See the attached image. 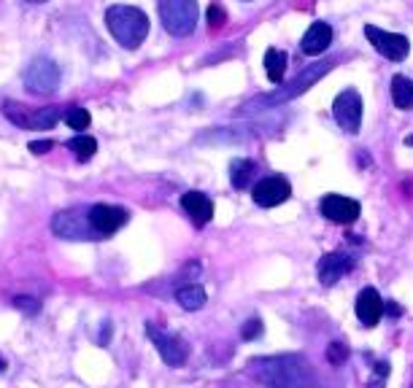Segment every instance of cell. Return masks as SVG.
Segmentation results:
<instances>
[{"mask_svg": "<svg viewBox=\"0 0 413 388\" xmlns=\"http://www.w3.org/2000/svg\"><path fill=\"white\" fill-rule=\"evenodd\" d=\"M265 73L273 84L284 81V73H287V54L281 48H267L265 51Z\"/></svg>", "mask_w": 413, "mask_h": 388, "instance_id": "19", "label": "cell"}, {"mask_svg": "<svg viewBox=\"0 0 413 388\" xmlns=\"http://www.w3.org/2000/svg\"><path fill=\"white\" fill-rule=\"evenodd\" d=\"M14 307H19V310L27 315H36L38 310H41V302H38L36 297H16V300H14Z\"/></svg>", "mask_w": 413, "mask_h": 388, "instance_id": "26", "label": "cell"}, {"mask_svg": "<svg viewBox=\"0 0 413 388\" xmlns=\"http://www.w3.org/2000/svg\"><path fill=\"white\" fill-rule=\"evenodd\" d=\"M364 36H367V41L373 44V48H376L378 54H384V57L392 62H402L408 57V51H411L408 38L397 36V33H389V30H381L376 24H367V27H364Z\"/></svg>", "mask_w": 413, "mask_h": 388, "instance_id": "6", "label": "cell"}, {"mask_svg": "<svg viewBox=\"0 0 413 388\" xmlns=\"http://www.w3.org/2000/svg\"><path fill=\"white\" fill-rule=\"evenodd\" d=\"M106 27L124 48H138L149 36V16L135 6H111L106 11Z\"/></svg>", "mask_w": 413, "mask_h": 388, "instance_id": "2", "label": "cell"}, {"mask_svg": "<svg viewBox=\"0 0 413 388\" xmlns=\"http://www.w3.org/2000/svg\"><path fill=\"white\" fill-rule=\"evenodd\" d=\"M349 359V348L343 345V342H329L327 345V362L332 367H340V364Z\"/></svg>", "mask_w": 413, "mask_h": 388, "instance_id": "25", "label": "cell"}, {"mask_svg": "<svg viewBox=\"0 0 413 388\" xmlns=\"http://www.w3.org/2000/svg\"><path fill=\"white\" fill-rule=\"evenodd\" d=\"M51 146H54L51 141H33V143H30V151H33V154H46Z\"/></svg>", "mask_w": 413, "mask_h": 388, "instance_id": "30", "label": "cell"}, {"mask_svg": "<svg viewBox=\"0 0 413 388\" xmlns=\"http://www.w3.org/2000/svg\"><path fill=\"white\" fill-rule=\"evenodd\" d=\"M224 22H227L224 9H222V6H211V9H208V27H211V30H219Z\"/></svg>", "mask_w": 413, "mask_h": 388, "instance_id": "27", "label": "cell"}, {"mask_svg": "<svg viewBox=\"0 0 413 388\" xmlns=\"http://www.w3.org/2000/svg\"><path fill=\"white\" fill-rule=\"evenodd\" d=\"M384 313H389V315H400V307L394 302H384Z\"/></svg>", "mask_w": 413, "mask_h": 388, "instance_id": "31", "label": "cell"}, {"mask_svg": "<svg viewBox=\"0 0 413 388\" xmlns=\"http://www.w3.org/2000/svg\"><path fill=\"white\" fill-rule=\"evenodd\" d=\"M387 375H389V364L387 362L376 364V375H373V380H370V388H381V383L387 380Z\"/></svg>", "mask_w": 413, "mask_h": 388, "instance_id": "29", "label": "cell"}, {"mask_svg": "<svg viewBox=\"0 0 413 388\" xmlns=\"http://www.w3.org/2000/svg\"><path fill=\"white\" fill-rule=\"evenodd\" d=\"M176 300L181 305L184 310H200L206 305V289L200 283H186V286H179L176 289Z\"/></svg>", "mask_w": 413, "mask_h": 388, "instance_id": "17", "label": "cell"}, {"mask_svg": "<svg viewBox=\"0 0 413 388\" xmlns=\"http://www.w3.org/2000/svg\"><path fill=\"white\" fill-rule=\"evenodd\" d=\"M51 232L65 240H95V230L89 218H81V213L76 210H60L51 218Z\"/></svg>", "mask_w": 413, "mask_h": 388, "instance_id": "9", "label": "cell"}, {"mask_svg": "<svg viewBox=\"0 0 413 388\" xmlns=\"http://www.w3.org/2000/svg\"><path fill=\"white\" fill-rule=\"evenodd\" d=\"M249 372L267 388H319L311 364L303 356H259L249 362Z\"/></svg>", "mask_w": 413, "mask_h": 388, "instance_id": "1", "label": "cell"}, {"mask_svg": "<svg viewBox=\"0 0 413 388\" xmlns=\"http://www.w3.org/2000/svg\"><path fill=\"white\" fill-rule=\"evenodd\" d=\"M335 65V60H322L319 65H308L294 81H289L287 86H281V89H276L273 95H265L259 97L257 103H252V106H246V108H262V106H281V103H287V100H292V97L303 95V92H308L311 86L324 76V73L329 71Z\"/></svg>", "mask_w": 413, "mask_h": 388, "instance_id": "4", "label": "cell"}, {"mask_svg": "<svg viewBox=\"0 0 413 388\" xmlns=\"http://www.w3.org/2000/svg\"><path fill=\"white\" fill-rule=\"evenodd\" d=\"M332 44V27L327 22H314L303 36V51L308 57H319Z\"/></svg>", "mask_w": 413, "mask_h": 388, "instance_id": "16", "label": "cell"}, {"mask_svg": "<svg viewBox=\"0 0 413 388\" xmlns=\"http://www.w3.org/2000/svg\"><path fill=\"white\" fill-rule=\"evenodd\" d=\"M62 84V71L60 65L49 57H36L24 71V86L36 95H51L57 92Z\"/></svg>", "mask_w": 413, "mask_h": 388, "instance_id": "5", "label": "cell"}, {"mask_svg": "<svg viewBox=\"0 0 413 388\" xmlns=\"http://www.w3.org/2000/svg\"><path fill=\"white\" fill-rule=\"evenodd\" d=\"M3 369H6V359H3V356H0V372H3Z\"/></svg>", "mask_w": 413, "mask_h": 388, "instance_id": "33", "label": "cell"}, {"mask_svg": "<svg viewBox=\"0 0 413 388\" xmlns=\"http://www.w3.org/2000/svg\"><path fill=\"white\" fill-rule=\"evenodd\" d=\"M197 0H159V19L170 36H192L197 27Z\"/></svg>", "mask_w": 413, "mask_h": 388, "instance_id": "3", "label": "cell"}, {"mask_svg": "<svg viewBox=\"0 0 413 388\" xmlns=\"http://www.w3.org/2000/svg\"><path fill=\"white\" fill-rule=\"evenodd\" d=\"M146 337L151 340V345L157 348V353L168 367H181L186 362V345L173 332H165L157 324H146Z\"/></svg>", "mask_w": 413, "mask_h": 388, "instance_id": "7", "label": "cell"}, {"mask_svg": "<svg viewBox=\"0 0 413 388\" xmlns=\"http://www.w3.org/2000/svg\"><path fill=\"white\" fill-rule=\"evenodd\" d=\"M89 224H92V230H95L97 238H109L114 232H119L124 224H127V218L130 213L124 210V208H116V205H92L89 208Z\"/></svg>", "mask_w": 413, "mask_h": 388, "instance_id": "10", "label": "cell"}, {"mask_svg": "<svg viewBox=\"0 0 413 388\" xmlns=\"http://www.w3.org/2000/svg\"><path fill=\"white\" fill-rule=\"evenodd\" d=\"M3 113L9 116V121H14L16 127H30V111L22 103H14V100H6L3 103Z\"/></svg>", "mask_w": 413, "mask_h": 388, "instance_id": "23", "label": "cell"}, {"mask_svg": "<svg viewBox=\"0 0 413 388\" xmlns=\"http://www.w3.org/2000/svg\"><path fill=\"white\" fill-rule=\"evenodd\" d=\"M292 194V186L287 178H279V175H273V178H265V181H259L254 186V203L259 208H276L281 203H287Z\"/></svg>", "mask_w": 413, "mask_h": 388, "instance_id": "12", "label": "cell"}, {"mask_svg": "<svg viewBox=\"0 0 413 388\" xmlns=\"http://www.w3.org/2000/svg\"><path fill=\"white\" fill-rule=\"evenodd\" d=\"M322 216L332 224H354L359 216V203L343 194H327L322 200Z\"/></svg>", "mask_w": 413, "mask_h": 388, "instance_id": "11", "label": "cell"}, {"mask_svg": "<svg viewBox=\"0 0 413 388\" xmlns=\"http://www.w3.org/2000/svg\"><path fill=\"white\" fill-rule=\"evenodd\" d=\"M392 103L402 111L413 108V81L411 78H405V76H394V78H392Z\"/></svg>", "mask_w": 413, "mask_h": 388, "instance_id": "18", "label": "cell"}, {"mask_svg": "<svg viewBox=\"0 0 413 388\" xmlns=\"http://www.w3.org/2000/svg\"><path fill=\"white\" fill-rule=\"evenodd\" d=\"M352 267H354V259L349 254H327L319 262V280H322L324 286H332V283H338Z\"/></svg>", "mask_w": 413, "mask_h": 388, "instance_id": "14", "label": "cell"}, {"mask_svg": "<svg viewBox=\"0 0 413 388\" xmlns=\"http://www.w3.org/2000/svg\"><path fill=\"white\" fill-rule=\"evenodd\" d=\"M241 335H243V340L259 337V335H262V321H259V318H252V321H246V324H243V329H241Z\"/></svg>", "mask_w": 413, "mask_h": 388, "instance_id": "28", "label": "cell"}, {"mask_svg": "<svg viewBox=\"0 0 413 388\" xmlns=\"http://www.w3.org/2000/svg\"><path fill=\"white\" fill-rule=\"evenodd\" d=\"M332 113H335V121L340 124V130L346 133H357L359 124H362V97L357 89H346L335 97L332 103Z\"/></svg>", "mask_w": 413, "mask_h": 388, "instance_id": "8", "label": "cell"}, {"mask_svg": "<svg viewBox=\"0 0 413 388\" xmlns=\"http://www.w3.org/2000/svg\"><path fill=\"white\" fill-rule=\"evenodd\" d=\"M68 148L73 151V157H76V159L86 162V159L95 157L97 141H95V138H89V135H76V138H71V141H68Z\"/></svg>", "mask_w": 413, "mask_h": 388, "instance_id": "21", "label": "cell"}, {"mask_svg": "<svg viewBox=\"0 0 413 388\" xmlns=\"http://www.w3.org/2000/svg\"><path fill=\"white\" fill-rule=\"evenodd\" d=\"M254 173H257V165L252 159H235L230 165V181L235 189H246L249 183L254 181Z\"/></svg>", "mask_w": 413, "mask_h": 388, "instance_id": "20", "label": "cell"}, {"mask_svg": "<svg viewBox=\"0 0 413 388\" xmlns=\"http://www.w3.org/2000/svg\"><path fill=\"white\" fill-rule=\"evenodd\" d=\"M60 119V108H38L30 113V127L27 130H51Z\"/></svg>", "mask_w": 413, "mask_h": 388, "instance_id": "22", "label": "cell"}, {"mask_svg": "<svg viewBox=\"0 0 413 388\" xmlns=\"http://www.w3.org/2000/svg\"><path fill=\"white\" fill-rule=\"evenodd\" d=\"M24 3H36V6H41V3H49V0H24Z\"/></svg>", "mask_w": 413, "mask_h": 388, "instance_id": "32", "label": "cell"}, {"mask_svg": "<svg viewBox=\"0 0 413 388\" xmlns=\"http://www.w3.org/2000/svg\"><path fill=\"white\" fill-rule=\"evenodd\" d=\"M62 119L68 121L71 130H79V133H81V130L89 127V111L81 108V106H71V108L62 113Z\"/></svg>", "mask_w": 413, "mask_h": 388, "instance_id": "24", "label": "cell"}, {"mask_svg": "<svg viewBox=\"0 0 413 388\" xmlns=\"http://www.w3.org/2000/svg\"><path fill=\"white\" fill-rule=\"evenodd\" d=\"M384 315V300L378 297L376 289H362L357 297V318L364 327H376Z\"/></svg>", "mask_w": 413, "mask_h": 388, "instance_id": "13", "label": "cell"}, {"mask_svg": "<svg viewBox=\"0 0 413 388\" xmlns=\"http://www.w3.org/2000/svg\"><path fill=\"white\" fill-rule=\"evenodd\" d=\"M181 208L189 213V218H192L197 227H206L208 221L214 218V203H211L203 192L181 194Z\"/></svg>", "mask_w": 413, "mask_h": 388, "instance_id": "15", "label": "cell"}]
</instances>
